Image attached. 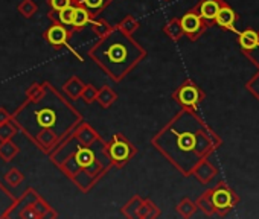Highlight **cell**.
Returning <instances> with one entry per match:
<instances>
[{"mask_svg":"<svg viewBox=\"0 0 259 219\" xmlns=\"http://www.w3.org/2000/svg\"><path fill=\"white\" fill-rule=\"evenodd\" d=\"M210 199L215 208V213L224 214L227 213L236 202H238V196L224 186V183H220V186L213 190H210Z\"/></svg>","mask_w":259,"mask_h":219,"instance_id":"ba28073f","label":"cell"},{"mask_svg":"<svg viewBox=\"0 0 259 219\" xmlns=\"http://www.w3.org/2000/svg\"><path fill=\"white\" fill-rule=\"evenodd\" d=\"M116 93L108 87V85H104L102 88H99L98 90V94H96V100L104 106V108H107V106H110L114 100H116Z\"/></svg>","mask_w":259,"mask_h":219,"instance_id":"d6986e66","label":"cell"},{"mask_svg":"<svg viewBox=\"0 0 259 219\" xmlns=\"http://www.w3.org/2000/svg\"><path fill=\"white\" fill-rule=\"evenodd\" d=\"M110 2L111 0H75V4L85 8L92 17H96Z\"/></svg>","mask_w":259,"mask_h":219,"instance_id":"2e32d148","label":"cell"},{"mask_svg":"<svg viewBox=\"0 0 259 219\" xmlns=\"http://www.w3.org/2000/svg\"><path fill=\"white\" fill-rule=\"evenodd\" d=\"M257 40H259V35H257L254 31H251V29H245L244 32H241V34H239L238 43H239V46H241V49H242V50L250 52V50H253V49L256 47Z\"/></svg>","mask_w":259,"mask_h":219,"instance_id":"e0dca14e","label":"cell"},{"mask_svg":"<svg viewBox=\"0 0 259 219\" xmlns=\"http://www.w3.org/2000/svg\"><path fill=\"white\" fill-rule=\"evenodd\" d=\"M26 96L28 100L11 119L45 152L55 148L81 122L76 110L46 82L34 84Z\"/></svg>","mask_w":259,"mask_h":219,"instance_id":"6da1fadb","label":"cell"},{"mask_svg":"<svg viewBox=\"0 0 259 219\" xmlns=\"http://www.w3.org/2000/svg\"><path fill=\"white\" fill-rule=\"evenodd\" d=\"M197 207L201 208L206 214H213L215 213V208H213V204H212V199H210V190H207L204 195H201L198 198Z\"/></svg>","mask_w":259,"mask_h":219,"instance_id":"d4e9b609","label":"cell"},{"mask_svg":"<svg viewBox=\"0 0 259 219\" xmlns=\"http://www.w3.org/2000/svg\"><path fill=\"white\" fill-rule=\"evenodd\" d=\"M213 22H215L220 28H223V29H227V31H232V32H238L236 28H235L236 14H235V11H233L230 7H227L226 4L221 5V8L218 10L217 17H215Z\"/></svg>","mask_w":259,"mask_h":219,"instance_id":"8fae6325","label":"cell"},{"mask_svg":"<svg viewBox=\"0 0 259 219\" xmlns=\"http://www.w3.org/2000/svg\"><path fill=\"white\" fill-rule=\"evenodd\" d=\"M159 214V208L151 201H142V205L138 211V217H154Z\"/></svg>","mask_w":259,"mask_h":219,"instance_id":"cb8c5ba5","label":"cell"},{"mask_svg":"<svg viewBox=\"0 0 259 219\" xmlns=\"http://www.w3.org/2000/svg\"><path fill=\"white\" fill-rule=\"evenodd\" d=\"M259 35V34H257ZM248 53V57L259 66V40H257V44H256V47L253 49V50H250V52H247Z\"/></svg>","mask_w":259,"mask_h":219,"instance_id":"836d02e7","label":"cell"},{"mask_svg":"<svg viewBox=\"0 0 259 219\" xmlns=\"http://www.w3.org/2000/svg\"><path fill=\"white\" fill-rule=\"evenodd\" d=\"M37 10H38V7L34 4V0H23V2L19 5V13L26 19H31L37 13Z\"/></svg>","mask_w":259,"mask_h":219,"instance_id":"83f0119b","label":"cell"},{"mask_svg":"<svg viewBox=\"0 0 259 219\" xmlns=\"http://www.w3.org/2000/svg\"><path fill=\"white\" fill-rule=\"evenodd\" d=\"M153 145L183 175H191L195 166L220 145V140L194 112L185 110L153 139Z\"/></svg>","mask_w":259,"mask_h":219,"instance_id":"7a4b0ae2","label":"cell"},{"mask_svg":"<svg viewBox=\"0 0 259 219\" xmlns=\"http://www.w3.org/2000/svg\"><path fill=\"white\" fill-rule=\"evenodd\" d=\"M48 4H49L52 13H58L67 7L75 5V0H48Z\"/></svg>","mask_w":259,"mask_h":219,"instance_id":"f546056e","label":"cell"},{"mask_svg":"<svg viewBox=\"0 0 259 219\" xmlns=\"http://www.w3.org/2000/svg\"><path fill=\"white\" fill-rule=\"evenodd\" d=\"M16 133H17V128H16L13 119L0 124V140H2V142L4 140H11Z\"/></svg>","mask_w":259,"mask_h":219,"instance_id":"603a6c76","label":"cell"},{"mask_svg":"<svg viewBox=\"0 0 259 219\" xmlns=\"http://www.w3.org/2000/svg\"><path fill=\"white\" fill-rule=\"evenodd\" d=\"M195 210H197V204H194L189 198L182 199V202L177 205V211H179L182 216H185V217L192 216V214L195 213Z\"/></svg>","mask_w":259,"mask_h":219,"instance_id":"484cf974","label":"cell"},{"mask_svg":"<svg viewBox=\"0 0 259 219\" xmlns=\"http://www.w3.org/2000/svg\"><path fill=\"white\" fill-rule=\"evenodd\" d=\"M17 154H19V146L11 140H4L2 145H0V157L5 161H11Z\"/></svg>","mask_w":259,"mask_h":219,"instance_id":"ffe728a7","label":"cell"},{"mask_svg":"<svg viewBox=\"0 0 259 219\" xmlns=\"http://www.w3.org/2000/svg\"><path fill=\"white\" fill-rule=\"evenodd\" d=\"M203 97H204V93L192 81H186L174 93V99L179 103H182L185 106V110H191V112H197L198 103L203 100Z\"/></svg>","mask_w":259,"mask_h":219,"instance_id":"52a82bcc","label":"cell"},{"mask_svg":"<svg viewBox=\"0 0 259 219\" xmlns=\"http://www.w3.org/2000/svg\"><path fill=\"white\" fill-rule=\"evenodd\" d=\"M16 198L0 184V217H8V213L16 204Z\"/></svg>","mask_w":259,"mask_h":219,"instance_id":"9a60e30c","label":"cell"},{"mask_svg":"<svg viewBox=\"0 0 259 219\" xmlns=\"http://www.w3.org/2000/svg\"><path fill=\"white\" fill-rule=\"evenodd\" d=\"M201 183H209L215 175H217V169L204 158V160H201L197 166H195V169H194V172H192Z\"/></svg>","mask_w":259,"mask_h":219,"instance_id":"5bb4252c","label":"cell"},{"mask_svg":"<svg viewBox=\"0 0 259 219\" xmlns=\"http://www.w3.org/2000/svg\"><path fill=\"white\" fill-rule=\"evenodd\" d=\"M13 116L7 112L5 108H0V124H4V122H7V121H10Z\"/></svg>","mask_w":259,"mask_h":219,"instance_id":"e575fe53","label":"cell"},{"mask_svg":"<svg viewBox=\"0 0 259 219\" xmlns=\"http://www.w3.org/2000/svg\"><path fill=\"white\" fill-rule=\"evenodd\" d=\"M142 198L141 196H133L132 199H130L123 207H122V213L123 214H126L130 210H133V213H132V217H136L138 216V211H139V208H141V205H142Z\"/></svg>","mask_w":259,"mask_h":219,"instance_id":"4316f807","label":"cell"},{"mask_svg":"<svg viewBox=\"0 0 259 219\" xmlns=\"http://www.w3.org/2000/svg\"><path fill=\"white\" fill-rule=\"evenodd\" d=\"M55 217L52 208L32 190L29 189L25 195L16 201L14 207L8 213V217Z\"/></svg>","mask_w":259,"mask_h":219,"instance_id":"5b68a950","label":"cell"},{"mask_svg":"<svg viewBox=\"0 0 259 219\" xmlns=\"http://www.w3.org/2000/svg\"><path fill=\"white\" fill-rule=\"evenodd\" d=\"M96 94H98V88H96L95 85L89 84V85L84 87V90H82V93H81V97L84 99L85 103H92V102L96 100Z\"/></svg>","mask_w":259,"mask_h":219,"instance_id":"4dcf8cb0","label":"cell"},{"mask_svg":"<svg viewBox=\"0 0 259 219\" xmlns=\"http://www.w3.org/2000/svg\"><path fill=\"white\" fill-rule=\"evenodd\" d=\"M92 20H93V17L89 14V11L85 8H82L81 5L75 4V14H73V20H72L70 28L73 31H81L82 28L89 26L92 23Z\"/></svg>","mask_w":259,"mask_h":219,"instance_id":"4fadbf2b","label":"cell"},{"mask_svg":"<svg viewBox=\"0 0 259 219\" xmlns=\"http://www.w3.org/2000/svg\"><path fill=\"white\" fill-rule=\"evenodd\" d=\"M55 148L52 152L54 163L82 190H89L113 166L105 142L98 139L85 143L73 130Z\"/></svg>","mask_w":259,"mask_h":219,"instance_id":"3957f363","label":"cell"},{"mask_svg":"<svg viewBox=\"0 0 259 219\" xmlns=\"http://www.w3.org/2000/svg\"><path fill=\"white\" fill-rule=\"evenodd\" d=\"M107 151H108V155H110L113 165H117V166L125 165L136 154V148L120 134L113 136L111 142L107 143Z\"/></svg>","mask_w":259,"mask_h":219,"instance_id":"8992f818","label":"cell"},{"mask_svg":"<svg viewBox=\"0 0 259 219\" xmlns=\"http://www.w3.org/2000/svg\"><path fill=\"white\" fill-rule=\"evenodd\" d=\"M5 180L13 184V186H19L22 181H23V175L17 171V169H11L7 175H5Z\"/></svg>","mask_w":259,"mask_h":219,"instance_id":"1f68e13d","label":"cell"},{"mask_svg":"<svg viewBox=\"0 0 259 219\" xmlns=\"http://www.w3.org/2000/svg\"><path fill=\"white\" fill-rule=\"evenodd\" d=\"M123 34H126V35H132L135 31H138L139 29V22L135 19V17H132V16H128V17H125L120 23H119V26H117Z\"/></svg>","mask_w":259,"mask_h":219,"instance_id":"7402d4cb","label":"cell"},{"mask_svg":"<svg viewBox=\"0 0 259 219\" xmlns=\"http://www.w3.org/2000/svg\"><path fill=\"white\" fill-rule=\"evenodd\" d=\"M84 87H85V84H82V81H81L79 78L73 76V78H70V79L64 84L63 88H64V93H66L70 99H78V97H81V93H82Z\"/></svg>","mask_w":259,"mask_h":219,"instance_id":"ac0fdd59","label":"cell"},{"mask_svg":"<svg viewBox=\"0 0 259 219\" xmlns=\"http://www.w3.org/2000/svg\"><path fill=\"white\" fill-rule=\"evenodd\" d=\"M247 88L256 99H259V73L247 84Z\"/></svg>","mask_w":259,"mask_h":219,"instance_id":"d6a6232c","label":"cell"},{"mask_svg":"<svg viewBox=\"0 0 259 219\" xmlns=\"http://www.w3.org/2000/svg\"><path fill=\"white\" fill-rule=\"evenodd\" d=\"M180 26L183 29V34L189 37V40H197L203 31L206 29L207 26V22L203 20L198 13L194 10V11H189L186 13L182 19H180Z\"/></svg>","mask_w":259,"mask_h":219,"instance_id":"30bf717a","label":"cell"},{"mask_svg":"<svg viewBox=\"0 0 259 219\" xmlns=\"http://www.w3.org/2000/svg\"><path fill=\"white\" fill-rule=\"evenodd\" d=\"M223 5V0H201V2L195 7V11L198 13V16L206 20L207 23L213 22L217 17L218 10Z\"/></svg>","mask_w":259,"mask_h":219,"instance_id":"7c38bea8","label":"cell"},{"mask_svg":"<svg viewBox=\"0 0 259 219\" xmlns=\"http://www.w3.org/2000/svg\"><path fill=\"white\" fill-rule=\"evenodd\" d=\"M69 37H70V32L67 29V26L61 25L60 22L54 20L52 26L45 32V38L46 41L54 46L55 49H60V47H69ZM72 50V53H75V57H78L79 60H82L72 47H69Z\"/></svg>","mask_w":259,"mask_h":219,"instance_id":"9c48e42d","label":"cell"},{"mask_svg":"<svg viewBox=\"0 0 259 219\" xmlns=\"http://www.w3.org/2000/svg\"><path fill=\"white\" fill-rule=\"evenodd\" d=\"M90 57L111 79L120 81L145 57V50L132 38V35H126L119 28H114L107 35L101 37L92 47Z\"/></svg>","mask_w":259,"mask_h":219,"instance_id":"277c9868","label":"cell"},{"mask_svg":"<svg viewBox=\"0 0 259 219\" xmlns=\"http://www.w3.org/2000/svg\"><path fill=\"white\" fill-rule=\"evenodd\" d=\"M92 28H93V32L101 38V37H104V35H107L110 31H111V28L108 26V23L107 22H104V20H92Z\"/></svg>","mask_w":259,"mask_h":219,"instance_id":"f1b7e54d","label":"cell"},{"mask_svg":"<svg viewBox=\"0 0 259 219\" xmlns=\"http://www.w3.org/2000/svg\"><path fill=\"white\" fill-rule=\"evenodd\" d=\"M165 34L171 38V40H179L182 38L185 34H183V29L180 26V20L179 19H172L166 26H165Z\"/></svg>","mask_w":259,"mask_h":219,"instance_id":"44dd1931","label":"cell"}]
</instances>
